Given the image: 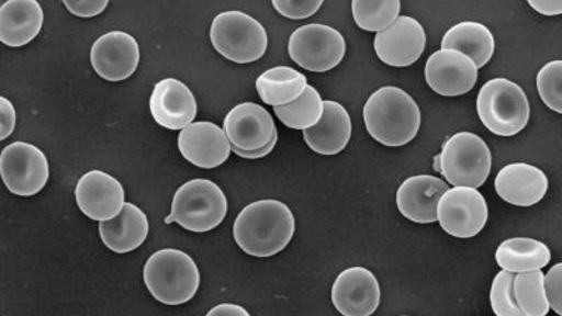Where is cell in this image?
<instances>
[{"label": "cell", "mask_w": 562, "mask_h": 316, "mask_svg": "<svg viewBox=\"0 0 562 316\" xmlns=\"http://www.w3.org/2000/svg\"><path fill=\"white\" fill-rule=\"evenodd\" d=\"M295 233L291 210L278 200L246 205L234 223L235 242L255 258H270L288 248Z\"/></svg>", "instance_id": "obj_1"}, {"label": "cell", "mask_w": 562, "mask_h": 316, "mask_svg": "<svg viewBox=\"0 0 562 316\" xmlns=\"http://www.w3.org/2000/svg\"><path fill=\"white\" fill-rule=\"evenodd\" d=\"M364 124L369 134L385 147L409 144L420 128V109L403 89L385 87L371 94L364 105Z\"/></svg>", "instance_id": "obj_2"}, {"label": "cell", "mask_w": 562, "mask_h": 316, "mask_svg": "<svg viewBox=\"0 0 562 316\" xmlns=\"http://www.w3.org/2000/svg\"><path fill=\"white\" fill-rule=\"evenodd\" d=\"M200 272L192 256L179 249L155 252L144 266V283L159 303H189L200 287Z\"/></svg>", "instance_id": "obj_3"}, {"label": "cell", "mask_w": 562, "mask_h": 316, "mask_svg": "<svg viewBox=\"0 0 562 316\" xmlns=\"http://www.w3.org/2000/svg\"><path fill=\"white\" fill-rule=\"evenodd\" d=\"M227 213V198L220 185L207 179H193L176 190L172 211L165 223L202 234L217 228Z\"/></svg>", "instance_id": "obj_4"}, {"label": "cell", "mask_w": 562, "mask_h": 316, "mask_svg": "<svg viewBox=\"0 0 562 316\" xmlns=\"http://www.w3.org/2000/svg\"><path fill=\"white\" fill-rule=\"evenodd\" d=\"M476 112L492 134L514 137L524 132L530 119V104L524 89L509 79L488 80L476 99Z\"/></svg>", "instance_id": "obj_5"}, {"label": "cell", "mask_w": 562, "mask_h": 316, "mask_svg": "<svg viewBox=\"0 0 562 316\" xmlns=\"http://www.w3.org/2000/svg\"><path fill=\"white\" fill-rule=\"evenodd\" d=\"M210 40L224 58L235 64L258 61L269 44L268 33L262 24L238 10L220 13L213 20Z\"/></svg>", "instance_id": "obj_6"}, {"label": "cell", "mask_w": 562, "mask_h": 316, "mask_svg": "<svg viewBox=\"0 0 562 316\" xmlns=\"http://www.w3.org/2000/svg\"><path fill=\"white\" fill-rule=\"evenodd\" d=\"M438 172L454 188L479 189L490 178L492 155L483 138L459 133L446 140L438 158Z\"/></svg>", "instance_id": "obj_7"}, {"label": "cell", "mask_w": 562, "mask_h": 316, "mask_svg": "<svg viewBox=\"0 0 562 316\" xmlns=\"http://www.w3.org/2000/svg\"><path fill=\"white\" fill-rule=\"evenodd\" d=\"M291 59L311 72H328L338 67L346 54V42L338 30L325 24H307L289 40Z\"/></svg>", "instance_id": "obj_8"}, {"label": "cell", "mask_w": 562, "mask_h": 316, "mask_svg": "<svg viewBox=\"0 0 562 316\" xmlns=\"http://www.w3.org/2000/svg\"><path fill=\"white\" fill-rule=\"evenodd\" d=\"M0 174L10 193L30 198L42 192L48 182V159L35 145L18 140L2 150Z\"/></svg>", "instance_id": "obj_9"}, {"label": "cell", "mask_w": 562, "mask_h": 316, "mask_svg": "<svg viewBox=\"0 0 562 316\" xmlns=\"http://www.w3.org/2000/svg\"><path fill=\"white\" fill-rule=\"evenodd\" d=\"M438 218L440 227L451 237L474 238L488 221V205L479 190L453 188L441 198Z\"/></svg>", "instance_id": "obj_10"}, {"label": "cell", "mask_w": 562, "mask_h": 316, "mask_svg": "<svg viewBox=\"0 0 562 316\" xmlns=\"http://www.w3.org/2000/svg\"><path fill=\"white\" fill-rule=\"evenodd\" d=\"M75 198L79 210L99 223L117 218L125 205L123 184L102 170L85 173L75 189Z\"/></svg>", "instance_id": "obj_11"}, {"label": "cell", "mask_w": 562, "mask_h": 316, "mask_svg": "<svg viewBox=\"0 0 562 316\" xmlns=\"http://www.w3.org/2000/svg\"><path fill=\"white\" fill-rule=\"evenodd\" d=\"M425 78L430 89L441 97H463L475 87L479 68L463 53L439 49L426 63Z\"/></svg>", "instance_id": "obj_12"}, {"label": "cell", "mask_w": 562, "mask_h": 316, "mask_svg": "<svg viewBox=\"0 0 562 316\" xmlns=\"http://www.w3.org/2000/svg\"><path fill=\"white\" fill-rule=\"evenodd\" d=\"M224 132L233 148L254 153L278 137L272 115L256 103H240L224 119Z\"/></svg>", "instance_id": "obj_13"}, {"label": "cell", "mask_w": 562, "mask_h": 316, "mask_svg": "<svg viewBox=\"0 0 562 316\" xmlns=\"http://www.w3.org/2000/svg\"><path fill=\"white\" fill-rule=\"evenodd\" d=\"M90 61L100 78L122 82L138 68L139 45L132 34L110 32L94 42Z\"/></svg>", "instance_id": "obj_14"}, {"label": "cell", "mask_w": 562, "mask_h": 316, "mask_svg": "<svg viewBox=\"0 0 562 316\" xmlns=\"http://www.w3.org/2000/svg\"><path fill=\"white\" fill-rule=\"evenodd\" d=\"M426 33L418 20L401 16L374 38L378 57L390 67L405 68L415 64L424 54Z\"/></svg>", "instance_id": "obj_15"}, {"label": "cell", "mask_w": 562, "mask_h": 316, "mask_svg": "<svg viewBox=\"0 0 562 316\" xmlns=\"http://www.w3.org/2000/svg\"><path fill=\"white\" fill-rule=\"evenodd\" d=\"M380 300L379 280L368 269H346L335 280L333 303L344 316H371L379 309Z\"/></svg>", "instance_id": "obj_16"}, {"label": "cell", "mask_w": 562, "mask_h": 316, "mask_svg": "<svg viewBox=\"0 0 562 316\" xmlns=\"http://www.w3.org/2000/svg\"><path fill=\"white\" fill-rule=\"evenodd\" d=\"M178 147L188 162L202 169L221 167L233 150L224 129L210 122L193 123L182 129Z\"/></svg>", "instance_id": "obj_17"}, {"label": "cell", "mask_w": 562, "mask_h": 316, "mask_svg": "<svg viewBox=\"0 0 562 316\" xmlns=\"http://www.w3.org/2000/svg\"><path fill=\"white\" fill-rule=\"evenodd\" d=\"M149 110L155 122L168 129H184L198 115L194 94L183 82L168 78L155 84L149 99Z\"/></svg>", "instance_id": "obj_18"}, {"label": "cell", "mask_w": 562, "mask_h": 316, "mask_svg": "<svg viewBox=\"0 0 562 316\" xmlns=\"http://www.w3.org/2000/svg\"><path fill=\"white\" fill-rule=\"evenodd\" d=\"M449 190V184L435 176H413L400 185L396 205L406 219L416 224H434L439 221L440 200Z\"/></svg>", "instance_id": "obj_19"}, {"label": "cell", "mask_w": 562, "mask_h": 316, "mask_svg": "<svg viewBox=\"0 0 562 316\" xmlns=\"http://www.w3.org/2000/svg\"><path fill=\"white\" fill-rule=\"evenodd\" d=\"M495 190L506 203L531 207L544 199L549 179L543 170L533 165L510 163L496 176Z\"/></svg>", "instance_id": "obj_20"}, {"label": "cell", "mask_w": 562, "mask_h": 316, "mask_svg": "<svg viewBox=\"0 0 562 316\" xmlns=\"http://www.w3.org/2000/svg\"><path fill=\"white\" fill-rule=\"evenodd\" d=\"M44 12L35 0H9L0 8V42L20 48L42 32Z\"/></svg>", "instance_id": "obj_21"}, {"label": "cell", "mask_w": 562, "mask_h": 316, "mask_svg": "<svg viewBox=\"0 0 562 316\" xmlns=\"http://www.w3.org/2000/svg\"><path fill=\"white\" fill-rule=\"evenodd\" d=\"M323 120L315 127L305 129L304 139L314 153L338 155L348 147L351 138V120L342 104L326 100Z\"/></svg>", "instance_id": "obj_22"}, {"label": "cell", "mask_w": 562, "mask_h": 316, "mask_svg": "<svg viewBox=\"0 0 562 316\" xmlns=\"http://www.w3.org/2000/svg\"><path fill=\"white\" fill-rule=\"evenodd\" d=\"M99 234L112 252H133L148 238L147 215L137 205L125 203L123 213L117 218L99 224Z\"/></svg>", "instance_id": "obj_23"}, {"label": "cell", "mask_w": 562, "mask_h": 316, "mask_svg": "<svg viewBox=\"0 0 562 316\" xmlns=\"http://www.w3.org/2000/svg\"><path fill=\"white\" fill-rule=\"evenodd\" d=\"M441 49H454L473 59L476 68H484L495 53V38L490 29L475 22L456 24L441 40Z\"/></svg>", "instance_id": "obj_24"}, {"label": "cell", "mask_w": 562, "mask_h": 316, "mask_svg": "<svg viewBox=\"0 0 562 316\" xmlns=\"http://www.w3.org/2000/svg\"><path fill=\"white\" fill-rule=\"evenodd\" d=\"M496 263L506 272L520 274L536 272L550 263L549 246L530 238H512L499 245Z\"/></svg>", "instance_id": "obj_25"}, {"label": "cell", "mask_w": 562, "mask_h": 316, "mask_svg": "<svg viewBox=\"0 0 562 316\" xmlns=\"http://www.w3.org/2000/svg\"><path fill=\"white\" fill-rule=\"evenodd\" d=\"M308 88L307 78L290 67H274L256 79V90L262 102L280 108L295 102Z\"/></svg>", "instance_id": "obj_26"}, {"label": "cell", "mask_w": 562, "mask_h": 316, "mask_svg": "<svg viewBox=\"0 0 562 316\" xmlns=\"http://www.w3.org/2000/svg\"><path fill=\"white\" fill-rule=\"evenodd\" d=\"M324 108V100L318 90L308 84L303 97L293 103L274 108V114L285 127L305 132V129L315 127L323 120Z\"/></svg>", "instance_id": "obj_27"}, {"label": "cell", "mask_w": 562, "mask_h": 316, "mask_svg": "<svg viewBox=\"0 0 562 316\" xmlns=\"http://www.w3.org/2000/svg\"><path fill=\"white\" fill-rule=\"evenodd\" d=\"M546 275L540 270L515 275L514 293L526 316H547L550 313L544 287Z\"/></svg>", "instance_id": "obj_28"}, {"label": "cell", "mask_w": 562, "mask_h": 316, "mask_svg": "<svg viewBox=\"0 0 562 316\" xmlns=\"http://www.w3.org/2000/svg\"><path fill=\"white\" fill-rule=\"evenodd\" d=\"M351 12L356 24L364 32H384L400 18L401 2L386 0V2H364L355 0L351 3Z\"/></svg>", "instance_id": "obj_29"}, {"label": "cell", "mask_w": 562, "mask_h": 316, "mask_svg": "<svg viewBox=\"0 0 562 316\" xmlns=\"http://www.w3.org/2000/svg\"><path fill=\"white\" fill-rule=\"evenodd\" d=\"M514 273L499 272L492 281L491 307L496 316H526L519 308L514 293Z\"/></svg>", "instance_id": "obj_30"}, {"label": "cell", "mask_w": 562, "mask_h": 316, "mask_svg": "<svg viewBox=\"0 0 562 316\" xmlns=\"http://www.w3.org/2000/svg\"><path fill=\"white\" fill-rule=\"evenodd\" d=\"M537 90L547 108L562 114V61H551L540 69Z\"/></svg>", "instance_id": "obj_31"}, {"label": "cell", "mask_w": 562, "mask_h": 316, "mask_svg": "<svg viewBox=\"0 0 562 316\" xmlns=\"http://www.w3.org/2000/svg\"><path fill=\"white\" fill-rule=\"evenodd\" d=\"M323 0H310V2H291V0H273V8L281 16L301 20L314 16L323 7Z\"/></svg>", "instance_id": "obj_32"}, {"label": "cell", "mask_w": 562, "mask_h": 316, "mask_svg": "<svg viewBox=\"0 0 562 316\" xmlns=\"http://www.w3.org/2000/svg\"><path fill=\"white\" fill-rule=\"evenodd\" d=\"M544 287L550 308L562 316V263L555 264L549 270Z\"/></svg>", "instance_id": "obj_33"}, {"label": "cell", "mask_w": 562, "mask_h": 316, "mask_svg": "<svg viewBox=\"0 0 562 316\" xmlns=\"http://www.w3.org/2000/svg\"><path fill=\"white\" fill-rule=\"evenodd\" d=\"M64 7L69 10L74 16L94 18L103 13L109 7L108 0H94V2H78V0H65Z\"/></svg>", "instance_id": "obj_34"}, {"label": "cell", "mask_w": 562, "mask_h": 316, "mask_svg": "<svg viewBox=\"0 0 562 316\" xmlns=\"http://www.w3.org/2000/svg\"><path fill=\"white\" fill-rule=\"evenodd\" d=\"M0 117H2V132H0V139L4 140L13 134L14 128H16V109L14 105L9 102L7 98H0Z\"/></svg>", "instance_id": "obj_35"}, {"label": "cell", "mask_w": 562, "mask_h": 316, "mask_svg": "<svg viewBox=\"0 0 562 316\" xmlns=\"http://www.w3.org/2000/svg\"><path fill=\"white\" fill-rule=\"evenodd\" d=\"M531 9L544 16H559L562 14V0H529Z\"/></svg>", "instance_id": "obj_36"}, {"label": "cell", "mask_w": 562, "mask_h": 316, "mask_svg": "<svg viewBox=\"0 0 562 316\" xmlns=\"http://www.w3.org/2000/svg\"><path fill=\"white\" fill-rule=\"evenodd\" d=\"M205 316H250V314L237 304H220Z\"/></svg>", "instance_id": "obj_37"}, {"label": "cell", "mask_w": 562, "mask_h": 316, "mask_svg": "<svg viewBox=\"0 0 562 316\" xmlns=\"http://www.w3.org/2000/svg\"><path fill=\"white\" fill-rule=\"evenodd\" d=\"M276 144H278V137H276L272 140V143H270L268 145V147L262 148V149H258V150H254V153H246V150H240V149H237V148H233V150H234V154L238 155L239 158H244V159H262L265 157H268V155L270 153H272V150L276 147Z\"/></svg>", "instance_id": "obj_38"}, {"label": "cell", "mask_w": 562, "mask_h": 316, "mask_svg": "<svg viewBox=\"0 0 562 316\" xmlns=\"http://www.w3.org/2000/svg\"><path fill=\"white\" fill-rule=\"evenodd\" d=\"M401 316H408V315H401Z\"/></svg>", "instance_id": "obj_39"}]
</instances>
